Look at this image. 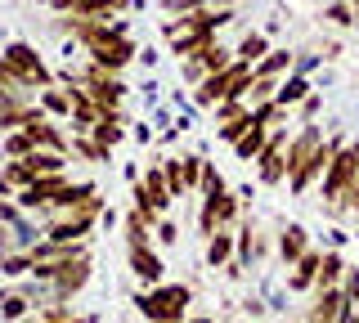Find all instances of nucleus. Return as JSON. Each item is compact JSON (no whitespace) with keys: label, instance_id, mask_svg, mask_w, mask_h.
<instances>
[{"label":"nucleus","instance_id":"nucleus-1","mask_svg":"<svg viewBox=\"0 0 359 323\" xmlns=\"http://www.w3.org/2000/svg\"><path fill=\"white\" fill-rule=\"evenodd\" d=\"M67 171V153L59 149H32L27 158H14L0 171V193H18V188H27L32 180H41V175H59Z\"/></svg>","mask_w":359,"mask_h":323},{"label":"nucleus","instance_id":"nucleus-41","mask_svg":"<svg viewBox=\"0 0 359 323\" xmlns=\"http://www.w3.org/2000/svg\"><path fill=\"white\" fill-rule=\"evenodd\" d=\"M211 9H233V0H211Z\"/></svg>","mask_w":359,"mask_h":323},{"label":"nucleus","instance_id":"nucleus-9","mask_svg":"<svg viewBox=\"0 0 359 323\" xmlns=\"http://www.w3.org/2000/svg\"><path fill=\"white\" fill-rule=\"evenodd\" d=\"M86 54H90V63H99V68L121 72L140 50H135V41H130V36H108V41H99V46H90Z\"/></svg>","mask_w":359,"mask_h":323},{"label":"nucleus","instance_id":"nucleus-44","mask_svg":"<svg viewBox=\"0 0 359 323\" xmlns=\"http://www.w3.org/2000/svg\"><path fill=\"white\" fill-rule=\"evenodd\" d=\"M351 5H359V0H351Z\"/></svg>","mask_w":359,"mask_h":323},{"label":"nucleus","instance_id":"nucleus-22","mask_svg":"<svg viewBox=\"0 0 359 323\" xmlns=\"http://www.w3.org/2000/svg\"><path fill=\"white\" fill-rule=\"evenodd\" d=\"M252 121H256V113H243V117H233V121H224V126H216V135H220L224 144H238L247 130H252Z\"/></svg>","mask_w":359,"mask_h":323},{"label":"nucleus","instance_id":"nucleus-5","mask_svg":"<svg viewBox=\"0 0 359 323\" xmlns=\"http://www.w3.org/2000/svg\"><path fill=\"white\" fill-rule=\"evenodd\" d=\"M5 59H9V68L18 72V81L27 85V90H45L50 85V68L41 63V54L27 46V41H14V46H5Z\"/></svg>","mask_w":359,"mask_h":323},{"label":"nucleus","instance_id":"nucleus-37","mask_svg":"<svg viewBox=\"0 0 359 323\" xmlns=\"http://www.w3.org/2000/svg\"><path fill=\"white\" fill-rule=\"evenodd\" d=\"M41 323H76V319L67 315V310H45V315H41Z\"/></svg>","mask_w":359,"mask_h":323},{"label":"nucleus","instance_id":"nucleus-42","mask_svg":"<svg viewBox=\"0 0 359 323\" xmlns=\"http://www.w3.org/2000/svg\"><path fill=\"white\" fill-rule=\"evenodd\" d=\"M194 323H216V319H194Z\"/></svg>","mask_w":359,"mask_h":323},{"label":"nucleus","instance_id":"nucleus-35","mask_svg":"<svg viewBox=\"0 0 359 323\" xmlns=\"http://www.w3.org/2000/svg\"><path fill=\"white\" fill-rule=\"evenodd\" d=\"M166 9H171V14H194V9H207L211 0H162Z\"/></svg>","mask_w":359,"mask_h":323},{"label":"nucleus","instance_id":"nucleus-4","mask_svg":"<svg viewBox=\"0 0 359 323\" xmlns=\"http://www.w3.org/2000/svg\"><path fill=\"white\" fill-rule=\"evenodd\" d=\"M135 310H140L144 319H153V323H162V319L184 323L189 287H184V283H157L153 292H140V296H135Z\"/></svg>","mask_w":359,"mask_h":323},{"label":"nucleus","instance_id":"nucleus-21","mask_svg":"<svg viewBox=\"0 0 359 323\" xmlns=\"http://www.w3.org/2000/svg\"><path fill=\"white\" fill-rule=\"evenodd\" d=\"M310 95V81H306V76H287V81L283 85H278V104H283V108H292V104H301V99H306Z\"/></svg>","mask_w":359,"mask_h":323},{"label":"nucleus","instance_id":"nucleus-19","mask_svg":"<svg viewBox=\"0 0 359 323\" xmlns=\"http://www.w3.org/2000/svg\"><path fill=\"white\" fill-rule=\"evenodd\" d=\"M346 274V261L341 252H323V265H319V278H314V292H323V287H337V278Z\"/></svg>","mask_w":359,"mask_h":323},{"label":"nucleus","instance_id":"nucleus-40","mask_svg":"<svg viewBox=\"0 0 359 323\" xmlns=\"http://www.w3.org/2000/svg\"><path fill=\"white\" fill-rule=\"evenodd\" d=\"M50 5L59 9V14H72V5H76V0H50Z\"/></svg>","mask_w":359,"mask_h":323},{"label":"nucleus","instance_id":"nucleus-24","mask_svg":"<svg viewBox=\"0 0 359 323\" xmlns=\"http://www.w3.org/2000/svg\"><path fill=\"white\" fill-rule=\"evenodd\" d=\"M198 59H202V68H207V76H211V72H220V68H229V63H233V59H229V50H224L220 41H211V46L202 50Z\"/></svg>","mask_w":359,"mask_h":323},{"label":"nucleus","instance_id":"nucleus-30","mask_svg":"<svg viewBox=\"0 0 359 323\" xmlns=\"http://www.w3.org/2000/svg\"><path fill=\"white\" fill-rule=\"evenodd\" d=\"M243 113H247V99H220L216 104V126H224V121H233Z\"/></svg>","mask_w":359,"mask_h":323},{"label":"nucleus","instance_id":"nucleus-11","mask_svg":"<svg viewBox=\"0 0 359 323\" xmlns=\"http://www.w3.org/2000/svg\"><path fill=\"white\" fill-rule=\"evenodd\" d=\"M130 270H135V278H140V283L157 287V283H162V274H166V265L157 261L153 247H130Z\"/></svg>","mask_w":359,"mask_h":323},{"label":"nucleus","instance_id":"nucleus-23","mask_svg":"<svg viewBox=\"0 0 359 323\" xmlns=\"http://www.w3.org/2000/svg\"><path fill=\"white\" fill-rule=\"evenodd\" d=\"M278 95V76H252L247 85V104H265V99Z\"/></svg>","mask_w":359,"mask_h":323},{"label":"nucleus","instance_id":"nucleus-8","mask_svg":"<svg viewBox=\"0 0 359 323\" xmlns=\"http://www.w3.org/2000/svg\"><path fill=\"white\" fill-rule=\"evenodd\" d=\"M67 184V171H59V175H41V180H32L27 188H18L14 193V202L22 207V211H45L59 198V188Z\"/></svg>","mask_w":359,"mask_h":323},{"label":"nucleus","instance_id":"nucleus-33","mask_svg":"<svg viewBox=\"0 0 359 323\" xmlns=\"http://www.w3.org/2000/svg\"><path fill=\"white\" fill-rule=\"evenodd\" d=\"M341 278H346V283H341V296H346V305H351V310H359V270H346Z\"/></svg>","mask_w":359,"mask_h":323},{"label":"nucleus","instance_id":"nucleus-17","mask_svg":"<svg viewBox=\"0 0 359 323\" xmlns=\"http://www.w3.org/2000/svg\"><path fill=\"white\" fill-rule=\"evenodd\" d=\"M229 261H233V233L229 229H216L207 238V265H211V270H224Z\"/></svg>","mask_w":359,"mask_h":323},{"label":"nucleus","instance_id":"nucleus-14","mask_svg":"<svg viewBox=\"0 0 359 323\" xmlns=\"http://www.w3.org/2000/svg\"><path fill=\"white\" fill-rule=\"evenodd\" d=\"M95 184H63L59 188V198L50 202V211H76V207H86V202H95Z\"/></svg>","mask_w":359,"mask_h":323},{"label":"nucleus","instance_id":"nucleus-39","mask_svg":"<svg viewBox=\"0 0 359 323\" xmlns=\"http://www.w3.org/2000/svg\"><path fill=\"white\" fill-rule=\"evenodd\" d=\"M346 207H351V211H355V216H359V180L351 184V193H346Z\"/></svg>","mask_w":359,"mask_h":323},{"label":"nucleus","instance_id":"nucleus-18","mask_svg":"<svg viewBox=\"0 0 359 323\" xmlns=\"http://www.w3.org/2000/svg\"><path fill=\"white\" fill-rule=\"evenodd\" d=\"M233 54H238L243 63H252V68H256V63H261L265 54H269V36H265V32H247V36L238 41V50H233Z\"/></svg>","mask_w":359,"mask_h":323},{"label":"nucleus","instance_id":"nucleus-20","mask_svg":"<svg viewBox=\"0 0 359 323\" xmlns=\"http://www.w3.org/2000/svg\"><path fill=\"white\" fill-rule=\"evenodd\" d=\"M287 68H292V54H287V50H269L265 59L252 68V76H283Z\"/></svg>","mask_w":359,"mask_h":323},{"label":"nucleus","instance_id":"nucleus-43","mask_svg":"<svg viewBox=\"0 0 359 323\" xmlns=\"http://www.w3.org/2000/svg\"><path fill=\"white\" fill-rule=\"evenodd\" d=\"M355 23H359V5H355Z\"/></svg>","mask_w":359,"mask_h":323},{"label":"nucleus","instance_id":"nucleus-36","mask_svg":"<svg viewBox=\"0 0 359 323\" xmlns=\"http://www.w3.org/2000/svg\"><path fill=\"white\" fill-rule=\"evenodd\" d=\"M157 242H166V247H171V242H180V229L171 225V220H157Z\"/></svg>","mask_w":359,"mask_h":323},{"label":"nucleus","instance_id":"nucleus-6","mask_svg":"<svg viewBox=\"0 0 359 323\" xmlns=\"http://www.w3.org/2000/svg\"><path fill=\"white\" fill-rule=\"evenodd\" d=\"M287 144H292V135H287L283 126L269 130V139H265L261 158H256V162H261V180H265V184H278V180L287 175Z\"/></svg>","mask_w":359,"mask_h":323},{"label":"nucleus","instance_id":"nucleus-2","mask_svg":"<svg viewBox=\"0 0 359 323\" xmlns=\"http://www.w3.org/2000/svg\"><path fill=\"white\" fill-rule=\"evenodd\" d=\"M247 85H252V63H243V59H233L229 68H220V72H211L207 81L198 85V95H194V104L198 108H216L220 99H247Z\"/></svg>","mask_w":359,"mask_h":323},{"label":"nucleus","instance_id":"nucleus-12","mask_svg":"<svg viewBox=\"0 0 359 323\" xmlns=\"http://www.w3.org/2000/svg\"><path fill=\"white\" fill-rule=\"evenodd\" d=\"M319 265H323V252H306L297 265H292V274H287V292H306V287H314V278H319Z\"/></svg>","mask_w":359,"mask_h":323},{"label":"nucleus","instance_id":"nucleus-38","mask_svg":"<svg viewBox=\"0 0 359 323\" xmlns=\"http://www.w3.org/2000/svg\"><path fill=\"white\" fill-rule=\"evenodd\" d=\"M301 113H306V117L319 113V95H306V99H301Z\"/></svg>","mask_w":359,"mask_h":323},{"label":"nucleus","instance_id":"nucleus-31","mask_svg":"<svg viewBox=\"0 0 359 323\" xmlns=\"http://www.w3.org/2000/svg\"><path fill=\"white\" fill-rule=\"evenodd\" d=\"M323 18L337 23V27H346V23H355V5H351V0H337V5L323 9Z\"/></svg>","mask_w":359,"mask_h":323},{"label":"nucleus","instance_id":"nucleus-25","mask_svg":"<svg viewBox=\"0 0 359 323\" xmlns=\"http://www.w3.org/2000/svg\"><path fill=\"white\" fill-rule=\"evenodd\" d=\"M41 108L45 113H59V117H72V99H67V90H54V85H45Z\"/></svg>","mask_w":359,"mask_h":323},{"label":"nucleus","instance_id":"nucleus-16","mask_svg":"<svg viewBox=\"0 0 359 323\" xmlns=\"http://www.w3.org/2000/svg\"><path fill=\"white\" fill-rule=\"evenodd\" d=\"M144 188H149V202L157 211H166L175 202V193H171V184H166V171L162 166H153V171H144Z\"/></svg>","mask_w":359,"mask_h":323},{"label":"nucleus","instance_id":"nucleus-3","mask_svg":"<svg viewBox=\"0 0 359 323\" xmlns=\"http://www.w3.org/2000/svg\"><path fill=\"white\" fill-rule=\"evenodd\" d=\"M355 180H359V139L337 149V158L328 162V171L319 180V193L328 198V207H346V193H351Z\"/></svg>","mask_w":359,"mask_h":323},{"label":"nucleus","instance_id":"nucleus-29","mask_svg":"<svg viewBox=\"0 0 359 323\" xmlns=\"http://www.w3.org/2000/svg\"><path fill=\"white\" fill-rule=\"evenodd\" d=\"M32 149H36V139H32L27 130H14V135L5 139V153H9V158H27Z\"/></svg>","mask_w":359,"mask_h":323},{"label":"nucleus","instance_id":"nucleus-26","mask_svg":"<svg viewBox=\"0 0 359 323\" xmlns=\"http://www.w3.org/2000/svg\"><path fill=\"white\" fill-rule=\"evenodd\" d=\"M202 158H194V153H189V158H180V180H184V193L189 188H202Z\"/></svg>","mask_w":359,"mask_h":323},{"label":"nucleus","instance_id":"nucleus-28","mask_svg":"<svg viewBox=\"0 0 359 323\" xmlns=\"http://www.w3.org/2000/svg\"><path fill=\"white\" fill-rule=\"evenodd\" d=\"M27 305H32V301H27V292H5V296H0V315H5L9 323L27 315Z\"/></svg>","mask_w":359,"mask_h":323},{"label":"nucleus","instance_id":"nucleus-27","mask_svg":"<svg viewBox=\"0 0 359 323\" xmlns=\"http://www.w3.org/2000/svg\"><path fill=\"white\" fill-rule=\"evenodd\" d=\"M233 220H238V198H233L229 188H224V193L216 198V225H220V229H229Z\"/></svg>","mask_w":359,"mask_h":323},{"label":"nucleus","instance_id":"nucleus-7","mask_svg":"<svg viewBox=\"0 0 359 323\" xmlns=\"http://www.w3.org/2000/svg\"><path fill=\"white\" fill-rule=\"evenodd\" d=\"M337 149H341V139H319V149H314L310 158H306V166H301L297 175H287L292 193H306L314 180H323V171H328V162L337 158Z\"/></svg>","mask_w":359,"mask_h":323},{"label":"nucleus","instance_id":"nucleus-10","mask_svg":"<svg viewBox=\"0 0 359 323\" xmlns=\"http://www.w3.org/2000/svg\"><path fill=\"white\" fill-rule=\"evenodd\" d=\"M86 283H90V256H76V261H63V265H59L50 292H54V301H67V296L81 292Z\"/></svg>","mask_w":359,"mask_h":323},{"label":"nucleus","instance_id":"nucleus-15","mask_svg":"<svg viewBox=\"0 0 359 323\" xmlns=\"http://www.w3.org/2000/svg\"><path fill=\"white\" fill-rule=\"evenodd\" d=\"M265 139H269V126H265L261 117H256V121H252V130H247V135L233 144V153H238L243 162H256V158H261V149H265Z\"/></svg>","mask_w":359,"mask_h":323},{"label":"nucleus","instance_id":"nucleus-32","mask_svg":"<svg viewBox=\"0 0 359 323\" xmlns=\"http://www.w3.org/2000/svg\"><path fill=\"white\" fill-rule=\"evenodd\" d=\"M0 274H9V278L32 274V252H22V256H5V261H0Z\"/></svg>","mask_w":359,"mask_h":323},{"label":"nucleus","instance_id":"nucleus-13","mask_svg":"<svg viewBox=\"0 0 359 323\" xmlns=\"http://www.w3.org/2000/svg\"><path fill=\"white\" fill-rule=\"evenodd\" d=\"M306 252H310V242H306V229L301 225H287L278 233V256H283V265H297Z\"/></svg>","mask_w":359,"mask_h":323},{"label":"nucleus","instance_id":"nucleus-34","mask_svg":"<svg viewBox=\"0 0 359 323\" xmlns=\"http://www.w3.org/2000/svg\"><path fill=\"white\" fill-rule=\"evenodd\" d=\"M207 193H224V180H220V171H216V166H202V198H207Z\"/></svg>","mask_w":359,"mask_h":323}]
</instances>
